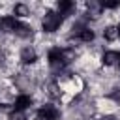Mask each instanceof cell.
Wrapping results in <instances>:
<instances>
[{
  "label": "cell",
  "instance_id": "6da1fadb",
  "mask_svg": "<svg viewBox=\"0 0 120 120\" xmlns=\"http://www.w3.org/2000/svg\"><path fill=\"white\" fill-rule=\"evenodd\" d=\"M41 24H43L45 32H56L60 28V24H62V15L56 13V11H47Z\"/></svg>",
  "mask_w": 120,
  "mask_h": 120
},
{
  "label": "cell",
  "instance_id": "7a4b0ae2",
  "mask_svg": "<svg viewBox=\"0 0 120 120\" xmlns=\"http://www.w3.org/2000/svg\"><path fill=\"white\" fill-rule=\"evenodd\" d=\"M47 58H49V64L52 68H62L68 62V52L64 49H60V47H54V49L49 51V56Z\"/></svg>",
  "mask_w": 120,
  "mask_h": 120
},
{
  "label": "cell",
  "instance_id": "3957f363",
  "mask_svg": "<svg viewBox=\"0 0 120 120\" xmlns=\"http://www.w3.org/2000/svg\"><path fill=\"white\" fill-rule=\"evenodd\" d=\"M36 116H38V120H58L60 112H58V109L52 107V105H43V107L38 111Z\"/></svg>",
  "mask_w": 120,
  "mask_h": 120
},
{
  "label": "cell",
  "instance_id": "277c9868",
  "mask_svg": "<svg viewBox=\"0 0 120 120\" xmlns=\"http://www.w3.org/2000/svg\"><path fill=\"white\" fill-rule=\"evenodd\" d=\"M19 26H21V22L17 21V17H13V15H6V17H2L0 19V28L2 30H6V32H17L19 30Z\"/></svg>",
  "mask_w": 120,
  "mask_h": 120
},
{
  "label": "cell",
  "instance_id": "5b68a950",
  "mask_svg": "<svg viewBox=\"0 0 120 120\" xmlns=\"http://www.w3.org/2000/svg\"><path fill=\"white\" fill-rule=\"evenodd\" d=\"M30 105H32V98H30V96H26V94H21V96H17V98H15L13 109H15L17 112H22V111H26Z\"/></svg>",
  "mask_w": 120,
  "mask_h": 120
},
{
  "label": "cell",
  "instance_id": "8992f818",
  "mask_svg": "<svg viewBox=\"0 0 120 120\" xmlns=\"http://www.w3.org/2000/svg\"><path fill=\"white\" fill-rule=\"evenodd\" d=\"M36 51L32 49V47H26V49H22V52H21V60H22V64H34L36 62Z\"/></svg>",
  "mask_w": 120,
  "mask_h": 120
},
{
  "label": "cell",
  "instance_id": "52a82bcc",
  "mask_svg": "<svg viewBox=\"0 0 120 120\" xmlns=\"http://www.w3.org/2000/svg\"><path fill=\"white\" fill-rule=\"evenodd\" d=\"M118 58H120V52H116V51H107L101 60H103L105 66H116V64H118Z\"/></svg>",
  "mask_w": 120,
  "mask_h": 120
},
{
  "label": "cell",
  "instance_id": "ba28073f",
  "mask_svg": "<svg viewBox=\"0 0 120 120\" xmlns=\"http://www.w3.org/2000/svg\"><path fill=\"white\" fill-rule=\"evenodd\" d=\"M75 36H77L81 41H84V43H88V41H92V39H94V32H92L90 28H86V26H82Z\"/></svg>",
  "mask_w": 120,
  "mask_h": 120
},
{
  "label": "cell",
  "instance_id": "9c48e42d",
  "mask_svg": "<svg viewBox=\"0 0 120 120\" xmlns=\"http://www.w3.org/2000/svg\"><path fill=\"white\" fill-rule=\"evenodd\" d=\"M73 9V2H68V0H62V2H58V13L60 15H64V13H69Z\"/></svg>",
  "mask_w": 120,
  "mask_h": 120
},
{
  "label": "cell",
  "instance_id": "30bf717a",
  "mask_svg": "<svg viewBox=\"0 0 120 120\" xmlns=\"http://www.w3.org/2000/svg\"><path fill=\"white\" fill-rule=\"evenodd\" d=\"M13 13H15L17 17H24V15H28V8L22 6V4H17L15 9H13Z\"/></svg>",
  "mask_w": 120,
  "mask_h": 120
},
{
  "label": "cell",
  "instance_id": "8fae6325",
  "mask_svg": "<svg viewBox=\"0 0 120 120\" xmlns=\"http://www.w3.org/2000/svg\"><path fill=\"white\" fill-rule=\"evenodd\" d=\"M116 36H118V30H116L114 26H111V28H107V30H105V38H107L109 41H112Z\"/></svg>",
  "mask_w": 120,
  "mask_h": 120
},
{
  "label": "cell",
  "instance_id": "7c38bea8",
  "mask_svg": "<svg viewBox=\"0 0 120 120\" xmlns=\"http://www.w3.org/2000/svg\"><path fill=\"white\" fill-rule=\"evenodd\" d=\"M101 8H107V9H114V8H118L120 6V2H103V4H99Z\"/></svg>",
  "mask_w": 120,
  "mask_h": 120
},
{
  "label": "cell",
  "instance_id": "4fadbf2b",
  "mask_svg": "<svg viewBox=\"0 0 120 120\" xmlns=\"http://www.w3.org/2000/svg\"><path fill=\"white\" fill-rule=\"evenodd\" d=\"M101 120H116V118H114V116H103Z\"/></svg>",
  "mask_w": 120,
  "mask_h": 120
},
{
  "label": "cell",
  "instance_id": "5bb4252c",
  "mask_svg": "<svg viewBox=\"0 0 120 120\" xmlns=\"http://www.w3.org/2000/svg\"><path fill=\"white\" fill-rule=\"evenodd\" d=\"M116 66H118V68H120V58H118V64H116Z\"/></svg>",
  "mask_w": 120,
  "mask_h": 120
},
{
  "label": "cell",
  "instance_id": "9a60e30c",
  "mask_svg": "<svg viewBox=\"0 0 120 120\" xmlns=\"http://www.w3.org/2000/svg\"><path fill=\"white\" fill-rule=\"evenodd\" d=\"M116 30H118V36H120V26H118V28H116Z\"/></svg>",
  "mask_w": 120,
  "mask_h": 120
}]
</instances>
